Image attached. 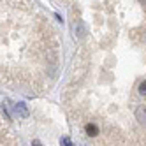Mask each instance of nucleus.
<instances>
[{
  "instance_id": "1",
  "label": "nucleus",
  "mask_w": 146,
  "mask_h": 146,
  "mask_svg": "<svg viewBox=\"0 0 146 146\" xmlns=\"http://www.w3.org/2000/svg\"><path fill=\"white\" fill-rule=\"evenodd\" d=\"M72 27H74V34H76L78 39H85L86 37V25L83 23V19H76Z\"/></svg>"
},
{
  "instance_id": "2",
  "label": "nucleus",
  "mask_w": 146,
  "mask_h": 146,
  "mask_svg": "<svg viewBox=\"0 0 146 146\" xmlns=\"http://www.w3.org/2000/svg\"><path fill=\"white\" fill-rule=\"evenodd\" d=\"M135 120H137L141 125L146 123V108L144 106H139L137 109H135Z\"/></svg>"
},
{
  "instance_id": "3",
  "label": "nucleus",
  "mask_w": 146,
  "mask_h": 146,
  "mask_svg": "<svg viewBox=\"0 0 146 146\" xmlns=\"http://www.w3.org/2000/svg\"><path fill=\"white\" fill-rule=\"evenodd\" d=\"M14 109H16V113H18V116H21V118H28V109H27V106H25L23 102L14 104Z\"/></svg>"
},
{
  "instance_id": "4",
  "label": "nucleus",
  "mask_w": 146,
  "mask_h": 146,
  "mask_svg": "<svg viewBox=\"0 0 146 146\" xmlns=\"http://www.w3.org/2000/svg\"><path fill=\"white\" fill-rule=\"evenodd\" d=\"M86 134L92 135V137H93V135H97L99 134V127H97L95 123H88L86 125Z\"/></svg>"
},
{
  "instance_id": "5",
  "label": "nucleus",
  "mask_w": 146,
  "mask_h": 146,
  "mask_svg": "<svg viewBox=\"0 0 146 146\" xmlns=\"http://www.w3.org/2000/svg\"><path fill=\"white\" fill-rule=\"evenodd\" d=\"M139 93H141V95H146V79L141 81V85H139Z\"/></svg>"
},
{
  "instance_id": "6",
  "label": "nucleus",
  "mask_w": 146,
  "mask_h": 146,
  "mask_svg": "<svg viewBox=\"0 0 146 146\" xmlns=\"http://www.w3.org/2000/svg\"><path fill=\"white\" fill-rule=\"evenodd\" d=\"M60 143H62V146H72V143H70V139H69V137H65V135H64V137H62V139H60Z\"/></svg>"
},
{
  "instance_id": "7",
  "label": "nucleus",
  "mask_w": 146,
  "mask_h": 146,
  "mask_svg": "<svg viewBox=\"0 0 146 146\" xmlns=\"http://www.w3.org/2000/svg\"><path fill=\"white\" fill-rule=\"evenodd\" d=\"M34 146H42V144H40L39 141H34Z\"/></svg>"
},
{
  "instance_id": "8",
  "label": "nucleus",
  "mask_w": 146,
  "mask_h": 146,
  "mask_svg": "<svg viewBox=\"0 0 146 146\" xmlns=\"http://www.w3.org/2000/svg\"><path fill=\"white\" fill-rule=\"evenodd\" d=\"M139 2H141V4H143V5H146V0H139Z\"/></svg>"
}]
</instances>
